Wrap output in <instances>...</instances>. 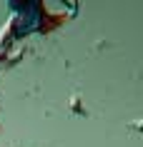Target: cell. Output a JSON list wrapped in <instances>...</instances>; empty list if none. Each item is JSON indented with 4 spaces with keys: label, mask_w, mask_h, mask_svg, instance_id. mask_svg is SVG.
I'll use <instances>...</instances> for the list:
<instances>
[]
</instances>
